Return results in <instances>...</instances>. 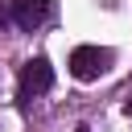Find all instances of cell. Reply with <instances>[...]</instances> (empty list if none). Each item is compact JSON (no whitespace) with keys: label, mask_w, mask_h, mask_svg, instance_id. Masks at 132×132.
I'll return each mask as SVG.
<instances>
[{"label":"cell","mask_w":132,"mask_h":132,"mask_svg":"<svg viewBox=\"0 0 132 132\" xmlns=\"http://www.w3.org/2000/svg\"><path fill=\"white\" fill-rule=\"evenodd\" d=\"M111 62H116L111 50H103V45H78V50L70 54V74H74L78 82H95L99 74H107Z\"/></svg>","instance_id":"6da1fadb"},{"label":"cell","mask_w":132,"mask_h":132,"mask_svg":"<svg viewBox=\"0 0 132 132\" xmlns=\"http://www.w3.org/2000/svg\"><path fill=\"white\" fill-rule=\"evenodd\" d=\"M50 87H54V66H50V58H33V62H25V70H21V99L45 95Z\"/></svg>","instance_id":"3957f363"},{"label":"cell","mask_w":132,"mask_h":132,"mask_svg":"<svg viewBox=\"0 0 132 132\" xmlns=\"http://www.w3.org/2000/svg\"><path fill=\"white\" fill-rule=\"evenodd\" d=\"M12 21L25 33H37L41 25L54 21V0H12Z\"/></svg>","instance_id":"7a4b0ae2"},{"label":"cell","mask_w":132,"mask_h":132,"mask_svg":"<svg viewBox=\"0 0 132 132\" xmlns=\"http://www.w3.org/2000/svg\"><path fill=\"white\" fill-rule=\"evenodd\" d=\"M128 116H132V99H128Z\"/></svg>","instance_id":"5b68a950"},{"label":"cell","mask_w":132,"mask_h":132,"mask_svg":"<svg viewBox=\"0 0 132 132\" xmlns=\"http://www.w3.org/2000/svg\"><path fill=\"white\" fill-rule=\"evenodd\" d=\"M8 21H12V8H8V4H0V29H4Z\"/></svg>","instance_id":"277c9868"}]
</instances>
